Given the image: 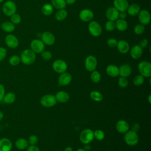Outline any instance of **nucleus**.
Masks as SVG:
<instances>
[{
    "label": "nucleus",
    "instance_id": "1",
    "mask_svg": "<svg viewBox=\"0 0 151 151\" xmlns=\"http://www.w3.org/2000/svg\"><path fill=\"white\" fill-rule=\"evenodd\" d=\"M21 62L25 65H31L34 63L36 59L35 53L31 49H25L21 54Z\"/></svg>",
    "mask_w": 151,
    "mask_h": 151
},
{
    "label": "nucleus",
    "instance_id": "2",
    "mask_svg": "<svg viewBox=\"0 0 151 151\" xmlns=\"http://www.w3.org/2000/svg\"><path fill=\"white\" fill-rule=\"evenodd\" d=\"M124 139L126 143L130 146H133L138 143L139 138L137 132L132 131V130H128L125 133Z\"/></svg>",
    "mask_w": 151,
    "mask_h": 151
},
{
    "label": "nucleus",
    "instance_id": "3",
    "mask_svg": "<svg viewBox=\"0 0 151 151\" xmlns=\"http://www.w3.org/2000/svg\"><path fill=\"white\" fill-rule=\"evenodd\" d=\"M17 5L12 0L5 1L2 5V12L7 17H11L14 14L16 13Z\"/></svg>",
    "mask_w": 151,
    "mask_h": 151
},
{
    "label": "nucleus",
    "instance_id": "4",
    "mask_svg": "<svg viewBox=\"0 0 151 151\" xmlns=\"http://www.w3.org/2000/svg\"><path fill=\"white\" fill-rule=\"evenodd\" d=\"M137 68L140 75L144 77H150L151 76V64L150 62L141 61L139 63Z\"/></svg>",
    "mask_w": 151,
    "mask_h": 151
},
{
    "label": "nucleus",
    "instance_id": "5",
    "mask_svg": "<svg viewBox=\"0 0 151 151\" xmlns=\"http://www.w3.org/2000/svg\"><path fill=\"white\" fill-rule=\"evenodd\" d=\"M79 138L82 143L89 144L94 139L93 131L90 129H84L81 132Z\"/></svg>",
    "mask_w": 151,
    "mask_h": 151
},
{
    "label": "nucleus",
    "instance_id": "6",
    "mask_svg": "<svg viewBox=\"0 0 151 151\" xmlns=\"http://www.w3.org/2000/svg\"><path fill=\"white\" fill-rule=\"evenodd\" d=\"M88 29L90 34L93 37H99L102 33L101 25L96 21H91L88 25Z\"/></svg>",
    "mask_w": 151,
    "mask_h": 151
},
{
    "label": "nucleus",
    "instance_id": "7",
    "mask_svg": "<svg viewBox=\"0 0 151 151\" xmlns=\"http://www.w3.org/2000/svg\"><path fill=\"white\" fill-rule=\"evenodd\" d=\"M57 103L55 96L52 94H46L43 96L40 99L41 104L45 107H51Z\"/></svg>",
    "mask_w": 151,
    "mask_h": 151
},
{
    "label": "nucleus",
    "instance_id": "8",
    "mask_svg": "<svg viewBox=\"0 0 151 151\" xmlns=\"http://www.w3.org/2000/svg\"><path fill=\"white\" fill-rule=\"evenodd\" d=\"M97 65V60L96 57L92 55L87 56L85 60L84 66L88 71H93L95 70Z\"/></svg>",
    "mask_w": 151,
    "mask_h": 151
},
{
    "label": "nucleus",
    "instance_id": "9",
    "mask_svg": "<svg viewBox=\"0 0 151 151\" xmlns=\"http://www.w3.org/2000/svg\"><path fill=\"white\" fill-rule=\"evenodd\" d=\"M67 64L64 60L58 59L55 60L52 63V68L57 73H64L67 70Z\"/></svg>",
    "mask_w": 151,
    "mask_h": 151
},
{
    "label": "nucleus",
    "instance_id": "10",
    "mask_svg": "<svg viewBox=\"0 0 151 151\" xmlns=\"http://www.w3.org/2000/svg\"><path fill=\"white\" fill-rule=\"evenodd\" d=\"M30 47L35 53H41L45 49V44L41 40L35 39L31 42Z\"/></svg>",
    "mask_w": 151,
    "mask_h": 151
},
{
    "label": "nucleus",
    "instance_id": "11",
    "mask_svg": "<svg viewBox=\"0 0 151 151\" xmlns=\"http://www.w3.org/2000/svg\"><path fill=\"white\" fill-rule=\"evenodd\" d=\"M5 43L10 48H16L19 45V40L18 38L11 34H7L5 37Z\"/></svg>",
    "mask_w": 151,
    "mask_h": 151
},
{
    "label": "nucleus",
    "instance_id": "12",
    "mask_svg": "<svg viewBox=\"0 0 151 151\" xmlns=\"http://www.w3.org/2000/svg\"><path fill=\"white\" fill-rule=\"evenodd\" d=\"M138 19L140 23L143 25H147L150 21V15L146 9H142L138 14Z\"/></svg>",
    "mask_w": 151,
    "mask_h": 151
},
{
    "label": "nucleus",
    "instance_id": "13",
    "mask_svg": "<svg viewBox=\"0 0 151 151\" xmlns=\"http://www.w3.org/2000/svg\"><path fill=\"white\" fill-rule=\"evenodd\" d=\"M41 41L45 45H51L54 44L55 41V38L54 35L49 31H45L44 32L41 36Z\"/></svg>",
    "mask_w": 151,
    "mask_h": 151
},
{
    "label": "nucleus",
    "instance_id": "14",
    "mask_svg": "<svg viewBox=\"0 0 151 151\" xmlns=\"http://www.w3.org/2000/svg\"><path fill=\"white\" fill-rule=\"evenodd\" d=\"M72 80V76L68 72H64L61 73L59 77L58 83L60 86H65L68 85Z\"/></svg>",
    "mask_w": 151,
    "mask_h": 151
},
{
    "label": "nucleus",
    "instance_id": "15",
    "mask_svg": "<svg viewBox=\"0 0 151 151\" xmlns=\"http://www.w3.org/2000/svg\"><path fill=\"white\" fill-rule=\"evenodd\" d=\"M94 17L93 12L90 9H83L79 14L80 19L84 22L90 21Z\"/></svg>",
    "mask_w": 151,
    "mask_h": 151
},
{
    "label": "nucleus",
    "instance_id": "16",
    "mask_svg": "<svg viewBox=\"0 0 151 151\" xmlns=\"http://www.w3.org/2000/svg\"><path fill=\"white\" fill-rule=\"evenodd\" d=\"M12 149V143L7 137L0 139V151H11Z\"/></svg>",
    "mask_w": 151,
    "mask_h": 151
},
{
    "label": "nucleus",
    "instance_id": "17",
    "mask_svg": "<svg viewBox=\"0 0 151 151\" xmlns=\"http://www.w3.org/2000/svg\"><path fill=\"white\" fill-rule=\"evenodd\" d=\"M119 11H118L114 7H110L107 8L106 12V16L108 20L115 21L119 19Z\"/></svg>",
    "mask_w": 151,
    "mask_h": 151
},
{
    "label": "nucleus",
    "instance_id": "18",
    "mask_svg": "<svg viewBox=\"0 0 151 151\" xmlns=\"http://www.w3.org/2000/svg\"><path fill=\"white\" fill-rule=\"evenodd\" d=\"M114 7L119 12L126 11L129 5L127 0H114Z\"/></svg>",
    "mask_w": 151,
    "mask_h": 151
},
{
    "label": "nucleus",
    "instance_id": "19",
    "mask_svg": "<svg viewBox=\"0 0 151 151\" xmlns=\"http://www.w3.org/2000/svg\"><path fill=\"white\" fill-rule=\"evenodd\" d=\"M116 128L118 132L125 133L129 130V124L124 120H120L116 124Z\"/></svg>",
    "mask_w": 151,
    "mask_h": 151
},
{
    "label": "nucleus",
    "instance_id": "20",
    "mask_svg": "<svg viewBox=\"0 0 151 151\" xmlns=\"http://www.w3.org/2000/svg\"><path fill=\"white\" fill-rule=\"evenodd\" d=\"M143 54V48L139 45H135L132 47L130 50V54L132 58L136 60L140 58Z\"/></svg>",
    "mask_w": 151,
    "mask_h": 151
},
{
    "label": "nucleus",
    "instance_id": "21",
    "mask_svg": "<svg viewBox=\"0 0 151 151\" xmlns=\"http://www.w3.org/2000/svg\"><path fill=\"white\" fill-rule=\"evenodd\" d=\"M116 47L118 51L122 54H126L129 52L130 50V46L129 43L126 41L123 40H121L117 41Z\"/></svg>",
    "mask_w": 151,
    "mask_h": 151
},
{
    "label": "nucleus",
    "instance_id": "22",
    "mask_svg": "<svg viewBox=\"0 0 151 151\" xmlns=\"http://www.w3.org/2000/svg\"><path fill=\"white\" fill-rule=\"evenodd\" d=\"M119 75L121 77H127L132 73L131 67L127 64H122L119 68Z\"/></svg>",
    "mask_w": 151,
    "mask_h": 151
},
{
    "label": "nucleus",
    "instance_id": "23",
    "mask_svg": "<svg viewBox=\"0 0 151 151\" xmlns=\"http://www.w3.org/2000/svg\"><path fill=\"white\" fill-rule=\"evenodd\" d=\"M1 28L4 32L7 33H11L15 30V26L11 21H6L1 24Z\"/></svg>",
    "mask_w": 151,
    "mask_h": 151
},
{
    "label": "nucleus",
    "instance_id": "24",
    "mask_svg": "<svg viewBox=\"0 0 151 151\" xmlns=\"http://www.w3.org/2000/svg\"><path fill=\"white\" fill-rule=\"evenodd\" d=\"M56 100L60 103H66L69 100L68 94L64 91H59L55 95Z\"/></svg>",
    "mask_w": 151,
    "mask_h": 151
},
{
    "label": "nucleus",
    "instance_id": "25",
    "mask_svg": "<svg viewBox=\"0 0 151 151\" xmlns=\"http://www.w3.org/2000/svg\"><path fill=\"white\" fill-rule=\"evenodd\" d=\"M106 73L110 77H116L119 75V68L114 64H110L106 67Z\"/></svg>",
    "mask_w": 151,
    "mask_h": 151
},
{
    "label": "nucleus",
    "instance_id": "26",
    "mask_svg": "<svg viewBox=\"0 0 151 151\" xmlns=\"http://www.w3.org/2000/svg\"><path fill=\"white\" fill-rule=\"evenodd\" d=\"M28 142L25 138H19L15 142V146L18 150H24L28 146Z\"/></svg>",
    "mask_w": 151,
    "mask_h": 151
},
{
    "label": "nucleus",
    "instance_id": "27",
    "mask_svg": "<svg viewBox=\"0 0 151 151\" xmlns=\"http://www.w3.org/2000/svg\"><path fill=\"white\" fill-rule=\"evenodd\" d=\"M16 100V95L13 92H8L5 94L2 101L8 104H12L13 103L15 102Z\"/></svg>",
    "mask_w": 151,
    "mask_h": 151
},
{
    "label": "nucleus",
    "instance_id": "28",
    "mask_svg": "<svg viewBox=\"0 0 151 151\" xmlns=\"http://www.w3.org/2000/svg\"><path fill=\"white\" fill-rule=\"evenodd\" d=\"M140 11V6L136 4H133L130 5H129L127 9V14L130 16L137 15Z\"/></svg>",
    "mask_w": 151,
    "mask_h": 151
},
{
    "label": "nucleus",
    "instance_id": "29",
    "mask_svg": "<svg viewBox=\"0 0 151 151\" xmlns=\"http://www.w3.org/2000/svg\"><path fill=\"white\" fill-rule=\"evenodd\" d=\"M115 25L116 28H117L120 31H124L128 27L127 21L123 19H117L115 22Z\"/></svg>",
    "mask_w": 151,
    "mask_h": 151
},
{
    "label": "nucleus",
    "instance_id": "30",
    "mask_svg": "<svg viewBox=\"0 0 151 151\" xmlns=\"http://www.w3.org/2000/svg\"><path fill=\"white\" fill-rule=\"evenodd\" d=\"M65 0H51V5L57 9H64L66 6Z\"/></svg>",
    "mask_w": 151,
    "mask_h": 151
},
{
    "label": "nucleus",
    "instance_id": "31",
    "mask_svg": "<svg viewBox=\"0 0 151 151\" xmlns=\"http://www.w3.org/2000/svg\"><path fill=\"white\" fill-rule=\"evenodd\" d=\"M67 14V11L65 9H58L55 14V18L57 21H61L66 18Z\"/></svg>",
    "mask_w": 151,
    "mask_h": 151
},
{
    "label": "nucleus",
    "instance_id": "32",
    "mask_svg": "<svg viewBox=\"0 0 151 151\" xmlns=\"http://www.w3.org/2000/svg\"><path fill=\"white\" fill-rule=\"evenodd\" d=\"M41 12L44 15H50L53 12V6L51 4H45L41 8Z\"/></svg>",
    "mask_w": 151,
    "mask_h": 151
},
{
    "label": "nucleus",
    "instance_id": "33",
    "mask_svg": "<svg viewBox=\"0 0 151 151\" xmlns=\"http://www.w3.org/2000/svg\"><path fill=\"white\" fill-rule=\"evenodd\" d=\"M90 98L95 101H101L103 99L102 94L98 91H92L90 94Z\"/></svg>",
    "mask_w": 151,
    "mask_h": 151
},
{
    "label": "nucleus",
    "instance_id": "34",
    "mask_svg": "<svg viewBox=\"0 0 151 151\" xmlns=\"http://www.w3.org/2000/svg\"><path fill=\"white\" fill-rule=\"evenodd\" d=\"M90 78L93 83H97L101 80V74L99 71L94 70L91 71V73L90 75Z\"/></svg>",
    "mask_w": 151,
    "mask_h": 151
},
{
    "label": "nucleus",
    "instance_id": "35",
    "mask_svg": "<svg viewBox=\"0 0 151 151\" xmlns=\"http://www.w3.org/2000/svg\"><path fill=\"white\" fill-rule=\"evenodd\" d=\"M21 62L20 57L18 55H13L10 57L9 59V63L12 66H16L18 65Z\"/></svg>",
    "mask_w": 151,
    "mask_h": 151
},
{
    "label": "nucleus",
    "instance_id": "36",
    "mask_svg": "<svg viewBox=\"0 0 151 151\" xmlns=\"http://www.w3.org/2000/svg\"><path fill=\"white\" fill-rule=\"evenodd\" d=\"M144 81H145V77L140 74L136 76L133 80V83L134 85L136 86H139L143 84Z\"/></svg>",
    "mask_w": 151,
    "mask_h": 151
},
{
    "label": "nucleus",
    "instance_id": "37",
    "mask_svg": "<svg viewBox=\"0 0 151 151\" xmlns=\"http://www.w3.org/2000/svg\"><path fill=\"white\" fill-rule=\"evenodd\" d=\"M10 21L14 25L18 24L21 21V17L19 14L15 13L10 17Z\"/></svg>",
    "mask_w": 151,
    "mask_h": 151
},
{
    "label": "nucleus",
    "instance_id": "38",
    "mask_svg": "<svg viewBox=\"0 0 151 151\" xmlns=\"http://www.w3.org/2000/svg\"><path fill=\"white\" fill-rule=\"evenodd\" d=\"M94 133V138L97 140H102L104 138V133L101 130H96Z\"/></svg>",
    "mask_w": 151,
    "mask_h": 151
},
{
    "label": "nucleus",
    "instance_id": "39",
    "mask_svg": "<svg viewBox=\"0 0 151 151\" xmlns=\"http://www.w3.org/2000/svg\"><path fill=\"white\" fill-rule=\"evenodd\" d=\"M145 31V26L141 24H137L134 28V32L137 35H141Z\"/></svg>",
    "mask_w": 151,
    "mask_h": 151
},
{
    "label": "nucleus",
    "instance_id": "40",
    "mask_svg": "<svg viewBox=\"0 0 151 151\" xmlns=\"http://www.w3.org/2000/svg\"><path fill=\"white\" fill-rule=\"evenodd\" d=\"M129 84L128 80L126 77H120L118 80V85L121 88H125Z\"/></svg>",
    "mask_w": 151,
    "mask_h": 151
},
{
    "label": "nucleus",
    "instance_id": "41",
    "mask_svg": "<svg viewBox=\"0 0 151 151\" xmlns=\"http://www.w3.org/2000/svg\"><path fill=\"white\" fill-rule=\"evenodd\" d=\"M105 28L107 31H112L114 30V29L116 28V25H115L114 21L108 20V21H107L106 23Z\"/></svg>",
    "mask_w": 151,
    "mask_h": 151
},
{
    "label": "nucleus",
    "instance_id": "42",
    "mask_svg": "<svg viewBox=\"0 0 151 151\" xmlns=\"http://www.w3.org/2000/svg\"><path fill=\"white\" fill-rule=\"evenodd\" d=\"M41 57L45 61H48L52 58V54L48 51H43L41 53Z\"/></svg>",
    "mask_w": 151,
    "mask_h": 151
},
{
    "label": "nucleus",
    "instance_id": "43",
    "mask_svg": "<svg viewBox=\"0 0 151 151\" xmlns=\"http://www.w3.org/2000/svg\"><path fill=\"white\" fill-rule=\"evenodd\" d=\"M38 139L37 136L34 134L30 136L29 137V139L28 140V143L30 145H36V144L38 143Z\"/></svg>",
    "mask_w": 151,
    "mask_h": 151
},
{
    "label": "nucleus",
    "instance_id": "44",
    "mask_svg": "<svg viewBox=\"0 0 151 151\" xmlns=\"http://www.w3.org/2000/svg\"><path fill=\"white\" fill-rule=\"evenodd\" d=\"M117 44V41L113 38H110L107 40V44L110 48H114L116 47Z\"/></svg>",
    "mask_w": 151,
    "mask_h": 151
},
{
    "label": "nucleus",
    "instance_id": "45",
    "mask_svg": "<svg viewBox=\"0 0 151 151\" xmlns=\"http://www.w3.org/2000/svg\"><path fill=\"white\" fill-rule=\"evenodd\" d=\"M7 50L5 48L0 47V62L2 61L6 57Z\"/></svg>",
    "mask_w": 151,
    "mask_h": 151
},
{
    "label": "nucleus",
    "instance_id": "46",
    "mask_svg": "<svg viewBox=\"0 0 151 151\" xmlns=\"http://www.w3.org/2000/svg\"><path fill=\"white\" fill-rule=\"evenodd\" d=\"M5 94V89L2 84H0V101H2L4 98V96Z\"/></svg>",
    "mask_w": 151,
    "mask_h": 151
},
{
    "label": "nucleus",
    "instance_id": "47",
    "mask_svg": "<svg viewBox=\"0 0 151 151\" xmlns=\"http://www.w3.org/2000/svg\"><path fill=\"white\" fill-rule=\"evenodd\" d=\"M147 45H148V40L146 39H143L140 41L139 45L141 48H146L147 46Z\"/></svg>",
    "mask_w": 151,
    "mask_h": 151
},
{
    "label": "nucleus",
    "instance_id": "48",
    "mask_svg": "<svg viewBox=\"0 0 151 151\" xmlns=\"http://www.w3.org/2000/svg\"><path fill=\"white\" fill-rule=\"evenodd\" d=\"M26 149L27 151H40V149L36 145H29Z\"/></svg>",
    "mask_w": 151,
    "mask_h": 151
},
{
    "label": "nucleus",
    "instance_id": "49",
    "mask_svg": "<svg viewBox=\"0 0 151 151\" xmlns=\"http://www.w3.org/2000/svg\"><path fill=\"white\" fill-rule=\"evenodd\" d=\"M140 127L139 124H138V123H134V124H133V126H132L131 130H132V131L135 132H137L140 130Z\"/></svg>",
    "mask_w": 151,
    "mask_h": 151
},
{
    "label": "nucleus",
    "instance_id": "50",
    "mask_svg": "<svg viewBox=\"0 0 151 151\" xmlns=\"http://www.w3.org/2000/svg\"><path fill=\"white\" fill-rule=\"evenodd\" d=\"M126 17H127V13H126V11H121V12H119V18H120V19H124Z\"/></svg>",
    "mask_w": 151,
    "mask_h": 151
},
{
    "label": "nucleus",
    "instance_id": "51",
    "mask_svg": "<svg viewBox=\"0 0 151 151\" xmlns=\"http://www.w3.org/2000/svg\"><path fill=\"white\" fill-rule=\"evenodd\" d=\"M76 0H65V2L68 5H73L76 2Z\"/></svg>",
    "mask_w": 151,
    "mask_h": 151
},
{
    "label": "nucleus",
    "instance_id": "52",
    "mask_svg": "<svg viewBox=\"0 0 151 151\" xmlns=\"http://www.w3.org/2000/svg\"><path fill=\"white\" fill-rule=\"evenodd\" d=\"M85 151H89L91 149V146L88 144H86L84 147Z\"/></svg>",
    "mask_w": 151,
    "mask_h": 151
},
{
    "label": "nucleus",
    "instance_id": "53",
    "mask_svg": "<svg viewBox=\"0 0 151 151\" xmlns=\"http://www.w3.org/2000/svg\"><path fill=\"white\" fill-rule=\"evenodd\" d=\"M64 151H73V149L71 147H67L64 149Z\"/></svg>",
    "mask_w": 151,
    "mask_h": 151
},
{
    "label": "nucleus",
    "instance_id": "54",
    "mask_svg": "<svg viewBox=\"0 0 151 151\" xmlns=\"http://www.w3.org/2000/svg\"><path fill=\"white\" fill-rule=\"evenodd\" d=\"M3 118H4V114H3L2 111L1 110H0V122L1 120H2Z\"/></svg>",
    "mask_w": 151,
    "mask_h": 151
},
{
    "label": "nucleus",
    "instance_id": "55",
    "mask_svg": "<svg viewBox=\"0 0 151 151\" xmlns=\"http://www.w3.org/2000/svg\"><path fill=\"white\" fill-rule=\"evenodd\" d=\"M150 98H151V94H149L148 96V101L149 103L150 104L151 103V100H150Z\"/></svg>",
    "mask_w": 151,
    "mask_h": 151
},
{
    "label": "nucleus",
    "instance_id": "56",
    "mask_svg": "<svg viewBox=\"0 0 151 151\" xmlns=\"http://www.w3.org/2000/svg\"><path fill=\"white\" fill-rule=\"evenodd\" d=\"M76 151H85V150H84V149H83V148H78Z\"/></svg>",
    "mask_w": 151,
    "mask_h": 151
},
{
    "label": "nucleus",
    "instance_id": "57",
    "mask_svg": "<svg viewBox=\"0 0 151 151\" xmlns=\"http://www.w3.org/2000/svg\"><path fill=\"white\" fill-rule=\"evenodd\" d=\"M4 0H0V4H1V3H2V2H4Z\"/></svg>",
    "mask_w": 151,
    "mask_h": 151
},
{
    "label": "nucleus",
    "instance_id": "58",
    "mask_svg": "<svg viewBox=\"0 0 151 151\" xmlns=\"http://www.w3.org/2000/svg\"><path fill=\"white\" fill-rule=\"evenodd\" d=\"M55 151H59V150H55Z\"/></svg>",
    "mask_w": 151,
    "mask_h": 151
}]
</instances>
